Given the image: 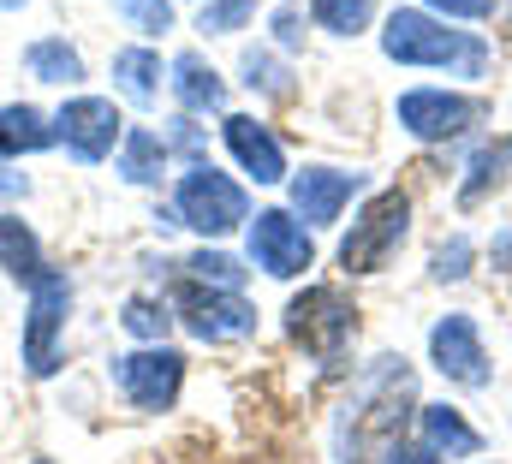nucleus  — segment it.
<instances>
[{
  "mask_svg": "<svg viewBox=\"0 0 512 464\" xmlns=\"http://www.w3.org/2000/svg\"><path fill=\"white\" fill-rule=\"evenodd\" d=\"M251 12H256V0H209V6H203V18H197V30L227 36V30H239Z\"/></svg>",
  "mask_w": 512,
  "mask_h": 464,
  "instance_id": "obj_25",
  "label": "nucleus"
},
{
  "mask_svg": "<svg viewBox=\"0 0 512 464\" xmlns=\"http://www.w3.org/2000/svg\"><path fill=\"white\" fill-rule=\"evenodd\" d=\"M310 12H316V24H322V30L352 36V30H364V24H370L376 0H310Z\"/></svg>",
  "mask_w": 512,
  "mask_h": 464,
  "instance_id": "obj_22",
  "label": "nucleus"
},
{
  "mask_svg": "<svg viewBox=\"0 0 512 464\" xmlns=\"http://www.w3.org/2000/svg\"><path fill=\"white\" fill-rule=\"evenodd\" d=\"M179 221L209 232V238H221V232H233L245 221V191L227 173H215V167H191L179 179Z\"/></svg>",
  "mask_w": 512,
  "mask_h": 464,
  "instance_id": "obj_5",
  "label": "nucleus"
},
{
  "mask_svg": "<svg viewBox=\"0 0 512 464\" xmlns=\"http://www.w3.org/2000/svg\"><path fill=\"white\" fill-rule=\"evenodd\" d=\"M114 78H120V90H126L131 102L149 108L155 90H161V84H155V78H161V60H155L149 48H120V54H114Z\"/></svg>",
  "mask_w": 512,
  "mask_h": 464,
  "instance_id": "obj_19",
  "label": "nucleus"
},
{
  "mask_svg": "<svg viewBox=\"0 0 512 464\" xmlns=\"http://www.w3.org/2000/svg\"><path fill=\"white\" fill-rule=\"evenodd\" d=\"M387 464H441V459H435V453H411V447H399Z\"/></svg>",
  "mask_w": 512,
  "mask_h": 464,
  "instance_id": "obj_31",
  "label": "nucleus"
},
{
  "mask_svg": "<svg viewBox=\"0 0 512 464\" xmlns=\"http://www.w3.org/2000/svg\"><path fill=\"white\" fill-rule=\"evenodd\" d=\"M411 399H417V381L405 369V357H376L352 393V411H346V441H340V464H382L399 453V429L411 417Z\"/></svg>",
  "mask_w": 512,
  "mask_h": 464,
  "instance_id": "obj_1",
  "label": "nucleus"
},
{
  "mask_svg": "<svg viewBox=\"0 0 512 464\" xmlns=\"http://www.w3.org/2000/svg\"><path fill=\"white\" fill-rule=\"evenodd\" d=\"M429 351H435V369H441L447 381H459V387H483V381H489V357H483V340H477L471 316H447V322H435Z\"/></svg>",
  "mask_w": 512,
  "mask_h": 464,
  "instance_id": "obj_11",
  "label": "nucleus"
},
{
  "mask_svg": "<svg viewBox=\"0 0 512 464\" xmlns=\"http://www.w3.org/2000/svg\"><path fill=\"white\" fill-rule=\"evenodd\" d=\"M251 256H256V268H268L274 280H292V274L310 268V238H304V227L292 215L268 209V215H256V227H251Z\"/></svg>",
  "mask_w": 512,
  "mask_h": 464,
  "instance_id": "obj_10",
  "label": "nucleus"
},
{
  "mask_svg": "<svg viewBox=\"0 0 512 464\" xmlns=\"http://www.w3.org/2000/svg\"><path fill=\"white\" fill-rule=\"evenodd\" d=\"M54 143V125L36 114V108H0V155H30V149H48Z\"/></svg>",
  "mask_w": 512,
  "mask_h": 464,
  "instance_id": "obj_17",
  "label": "nucleus"
},
{
  "mask_svg": "<svg viewBox=\"0 0 512 464\" xmlns=\"http://www.w3.org/2000/svg\"><path fill=\"white\" fill-rule=\"evenodd\" d=\"M245 72H251V84H262V90H274V96H286V72L268 60V54H245Z\"/></svg>",
  "mask_w": 512,
  "mask_h": 464,
  "instance_id": "obj_28",
  "label": "nucleus"
},
{
  "mask_svg": "<svg viewBox=\"0 0 512 464\" xmlns=\"http://www.w3.org/2000/svg\"><path fill=\"white\" fill-rule=\"evenodd\" d=\"M161 161H167V149H161V137L155 131H126V179L131 185H155L161 179Z\"/></svg>",
  "mask_w": 512,
  "mask_h": 464,
  "instance_id": "obj_21",
  "label": "nucleus"
},
{
  "mask_svg": "<svg viewBox=\"0 0 512 464\" xmlns=\"http://www.w3.org/2000/svg\"><path fill=\"white\" fill-rule=\"evenodd\" d=\"M507 167H512V137H507V143H495V149H483V155L471 161V179H465V191H459V197H465V203H477L489 185H501V173H507Z\"/></svg>",
  "mask_w": 512,
  "mask_h": 464,
  "instance_id": "obj_23",
  "label": "nucleus"
},
{
  "mask_svg": "<svg viewBox=\"0 0 512 464\" xmlns=\"http://www.w3.org/2000/svg\"><path fill=\"white\" fill-rule=\"evenodd\" d=\"M495 262H512V238L507 244H495Z\"/></svg>",
  "mask_w": 512,
  "mask_h": 464,
  "instance_id": "obj_32",
  "label": "nucleus"
},
{
  "mask_svg": "<svg viewBox=\"0 0 512 464\" xmlns=\"http://www.w3.org/2000/svg\"><path fill=\"white\" fill-rule=\"evenodd\" d=\"M382 48L399 66H465V72H483V60H489L483 42L435 24L429 12H393L382 30Z\"/></svg>",
  "mask_w": 512,
  "mask_h": 464,
  "instance_id": "obj_2",
  "label": "nucleus"
},
{
  "mask_svg": "<svg viewBox=\"0 0 512 464\" xmlns=\"http://www.w3.org/2000/svg\"><path fill=\"white\" fill-rule=\"evenodd\" d=\"M120 125H126V119L114 114V102H102V96H78V102H66L60 119H54V131L66 137V149H72L78 161H102V155L120 143Z\"/></svg>",
  "mask_w": 512,
  "mask_h": 464,
  "instance_id": "obj_9",
  "label": "nucleus"
},
{
  "mask_svg": "<svg viewBox=\"0 0 512 464\" xmlns=\"http://www.w3.org/2000/svg\"><path fill=\"white\" fill-rule=\"evenodd\" d=\"M179 310H185V328L197 340H245L256 328V310L239 292H203V286H185L179 292Z\"/></svg>",
  "mask_w": 512,
  "mask_h": 464,
  "instance_id": "obj_8",
  "label": "nucleus"
},
{
  "mask_svg": "<svg viewBox=\"0 0 512 464\" xmlns=\"http://www.w3.org/2000/svg\"><path fill=\"white\" fill-rule=\"evenodd\" d=\"M286 328H292V340L304 351H316L322 363H334V357L346 351V340L358 334V310H352L334 286H310L304 298H292Z\"/></svg>",
  "mask_w": 512,
  "mask_h": 464,
  "instance_id": "obj_3",
  "label": "nucleus"
},
{
  "mask_svg": "<svg viewBox=\"0 0 512 464\" xmlns=\"http://www.w3.org/2000/svg\"><path fill=\"white\" fill-rule=\"evenodd\" d=\"M358 191V173H328V167H316V173H298L292 179V209L310 221V227H322V221H334L340 215V203Z\"/></svg>",
  "mask_w": 512,
  "mask_h": 464,
  "instance_id": "obj_13",
  "label": "nucleus"
},
{
  "mask_svg": "<svg viewBox=\"0 0 512 464\" xmlns=\"http://www.w3.org/2000/svg\"><path fill=\"white\" fill-rule=\"evenodd\" d=\"M66 304H72L66 274H48V268H42V280L30 286V334H24V363H30V375H48V369H54V340H60Z\"/></svg>",
  "mask_w": 512,
  "mask_h": 464,
  "instance_id": "obj_7",
  "label": "nucleus"
},
{
  "mask_svg": "<svg viewBox=\"0 0 512 464\" xmlns=\"http://www.w3.org/2000/svg\"><path fill=\"white\" fill-rule=\"evenodd\" d=\"M126 328L131 334H143V340H161V334H167V316H161L149 298H131L126 304Z\"/></svg>",
  "mask_w": 512,
  "mask_h": 464,
  "instance_id": "obj_27",
  "label": "nucleus"
},
{
  "mask_svg": "<svg viewBox=\"0 0 512 464\" xmlns=\"http://www.w3.org/2000/svg\"><path fill=\"white\" fill-rule=\"evenodd\" d=\"M0 262H6V274L12 280H42V250H36V232L24 227V221H12V215H0Z\"/></svg>",
  "mask_w": 512,
  "mask_h": 464,
  "instance_id": "obj_18",
  "label": "nucleus"
},
{
  "mask_svg": "<svg viewBox=\"0 0 512 464\" xmlns=\"http://www.w3.org/2000/svg\"><path fill=\"white\" fill-rule=\"evenodd\" d=\"M417 423H423L429 453H477V447H483V441H477V429H471L459 411H447V405H423V411H417Z\"/></svg>",
  "mask_w": 512,
  "mask_h": 464,
  "instance_id": "obj_16",
  "label": "nucleus"
},
{
  "mask_svg": "<svg viewBox=\"0 0 512 464\" xmlns=\"http://www.w3.org/2000/svg\"><path fill=\"white\" fill-rule=\"evenodd\" d=\"M405 221H411L405 191H382V197H370L364 215L352 221V238L340 244V262H346L352 274H376V268L387 262V250L405 238Z\"/></svg>",
  "mask_w": 512,
  "mask_h": 464,
  "instance_id": "obj_4",
  "label": "nucleus"
},
{
  "mask_svg": "<svg viewBox=\"0 0 512 464\" xmlns=\"http://www.w3.org/2000/svg\"><path fill=\"white\" fill-rule=\"evenodd\" d=\"M173 84H179V102L191 108V114H209V108H221L227 102V84H221V72L203 60V54H179L173 60Z\"/></svg>",
  "mask_w": 512,
  "mask_h": 464,
  "instance_id": "obj_15",
  "label": "nucleus"
},
{
  "mask_svg": "<svg viewBox=\"0 0 512 464\" xmlns=\"http://www.w3.org/2000/svg\"><path fill=\"white\" fill-rule=\"evenodd\" d=\"M429 6H441L447 18H483V12H489L495 0H429Z\"/></svg>",
  "mask_w": 512,
  "mask_h": 464,
  "instance_id": "obj_30",
  "label": "nucleus"
},
{
  "mask_svg": "<svg viewBox=\"0 0 512 464\" xmlns=\"http://www.w3.org/2000/svg\"><path fill=\"white\" fill-rule=\"evenodd\" d=\"M465 256H471V250H465V238H459V244H447L435 274H441V280H459V274H465Z\"/></svg>",
  "mask_w": 512,
  "mask_h": 464,
  "instance_id": "obj_29",
  "label": "nucleus"
},
{
  "mask_svg": "<svg viewBox=\"0 0 512 464\" xmlns=\"http://www.w3.org/2000/svg\"><path fill=\"white\" fill-rule=\"evenodd\" d=\"M24 66H30L42 84H78V78H84V66H78V54H72L66 42H36V48L24 54Z\"/></svg>",
  "mask_w": 512,
  "mask_h": 464,
  "instance_id": "obj_20",
  "label": "nucleus"
},
{
  "mask_svg": "<svg viewBox=\"0 0 512 464\" xmlns=\"http://www.w3.org/2000/svg\"><path fill=\"white\" fill-rule=\"evenodd\" d=\"M0 6H24V0H0Z\"/></svg>",
  "mask_w": 512,
  "mask_h": 464,
  "instance_id": "obj_33",
  "label": "nucleus"
},
{
  "mask_svg": "<svg viewBox=\"0 0 512 464\" xmlns=\"http://www.w3.org/2000/svg\"><path fill=\"white\" fill-rule=\"evenodd\" d=\"M477 119V102H465V96H447V90H411V96H399V125L411 131V137H459L465 125Z\"/></svg>",
  "mask_w": 512,
  "mask_h": 464,
  "instance_id": "obj_12",
  "label": "nucleus"
},
{
  "mask_svg": "<svg viewBox=\"0 0 512 464\" xmlns=\"http://www.w3.org/2000/svg\"><path fill=\"white\" fill-rule=\"evenodd\" d=\"M227 143H233V155L245 161V173H251L256 185H274V179H286V155H280V143L256 125V119L233 114L227 119Z\"/></svg>",
  "mask_w": 512,
  "mask_h": 464,
  "instance_id": "obj_14",
  "label": "nucleus"
},
{
  "mask_svg": "<svg viewBox=\"0 0 512 464\" xmlns=\"http://www.w3.org/2000/svg\"><path fill=\"white\" fill-rule=\"evenodd\" d=\"M120 375V393H126L137 411H167L179 399V381H185V357L167 346H149V351H131L114 363Z\"/></svg>",
  "mask_w": 512,
  "mask_h": 464,
  "instance_id": "obj_6",
  "label": "nucleus"
},
{
  "mask_svg": "<svg viewBox=\"0 0 512 464\" xmlns=\"http://www.w3.org/2000/svg\"><path fill=\"white\" fill-rule=\"evenodd\" d=\"M120 12H126L137 30H149V36L173 30V6H167V0H120Z\"/></svg>",
  "mask_w": 512,
  "mask_h": 464,
  "instance_id": "obj_26",
  "label": "nucleus"
},
{
  "mask_svg": "<svg viewBox=\"0 0 512 464\" xmlns=\"http://www.w3.org/2000/svg\"><path fill=\"white\" fill-rule=\"evenodd\" d=\"M185 268H191V280H209V286H221V292H233L239 274H245V268H239L233 256H221V250H203V256H191Z\"/></svg>",
  "mask_w": 512,
  "mask_h": 464,
  "instance_id": "obj_24",
  "label": "nucleus"
}]
</instances>
